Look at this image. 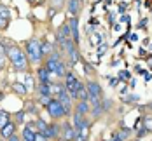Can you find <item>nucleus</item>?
Returning <instances> with one entry per match:
<instances>
[{
    "mask_svg": "<svg viewBox=\"0 0 152 141\" xmlns=\"http://www.w3.org/2000/svg\"><path fill=\"white\" fill-rule=\"evenodd\" d=\"M7 49V58H9V61L12 63V68L18 70V72H25L26 68H28V61H26V56H25V52L19 49L18 46L14 44H9V46H5Z\"/></svg>",
    "mask_w": 152,
    "mask_h": 141,
    "instance_id": "f257e3e1",
    "label": "nucleus"
},
{
    "mask_svg": "<svg viewBox=\"0 0 152 141\" xmlns=\"http://www.w3.org/2000/svg\"><path fill=\"white\" fill-rule=\"evenodd\" d=\"M26 52H28V59L31 63H39L42 59L44 52H42V44L37 38H30L26 42Z\"/></svg>",
    "mask_w": 152,
    "mask_h": 141,
    "instance_id": "f03ea898",
    "label": "nucleus"
},
{
    "mask_svg": "<svg viewBox=\"0 0 152 141\" xmlns=\"http://www.w3.org/2000/svg\"><path fill=\"white\" fill-rule=\"evenodd\" d=\"M46 108H47L49 115H51L53 119H61V117L66 115V111H65V108H63V105H61V101L58 99V98H53Z\"/></svg>",
    "mask_w": 152,
    "mask_h": 141,
    "instance_id": "7ed1b4c3",
    "label": "nucleus"
},
{
    "mask_svg": "<svg viewBox=\"0 0 152 141\" xmlns=\"http://www.w3.org/2000/svg\"><path fill=\"white\" fill-rule=\"evenodd\" d=\"M80 82H79V78L72 73V72H68L66 73V77H65V87H66V91L72 94V98H77V93H79V89H80Z\"/></svg>",
    "mask_w": 152,
    "mask_h": 141,
    "instance_id": "20e7f679",
    "label": "nucleus"
},
{
    "mask_svg": "<svg viewBox=\"0 0 152 141\" xmlns=\"http://www.w3.org/2000/svg\"><path fill=\"white\" fill-rule=\"evenodd\" d=\"M88 94H89V99H94V98H100V94H102V87H100V84L98 82H94L91 80L89 84H88Z\"/></svg>",
    "mask_w": 152,
    "mask_h": 141,
    "instance_id": "39448f33",
    "label": "nucleus"
},
{
    "mask_svg": "<svg viewBox=\"0 0 152 141\" xmlns=\"http://www.w3.org/2000/svg\"><path fill=\"white\" fill-rule=\"evenodd\" d=\"M37 75H39L40 84H51V78L54 77V75H53V73L46 68V66H40V68L37 70Z\"/></svg>",
    "mask_w": 152,
    "mask_h": 141,
    "instance_id": "423d86ee",
    "label": "nucleus"
},
{
    "mask_svg": "<svg viewBox=\"0 0 152 141\" xmlns=\"http://www.w3.org/2000/svg\"><path fill=\"white\" fill-rule=\"evenodd\" d=\"M68 26H70V31H72V38H74V42H75V46L79 44V19L77 17H70V21H68Z\"/></svg>",
    "mask_w": 152,
    "mask_h": 141,
    "instance_id": "0eeeda50",
    "label": "nucleus"
},
{
    "mask_svg": "<svg viewBox=\"0 0 152 141\" xmlns=\"http://www.w3.org/2000/svg\"><path fill=\"white\" fill-rule=\"evenodd\" d=\"M75 136H77V129L74 127V125H70V124L63 125V140L72 141V140H75Z\"/></svg>",
    "mask_w": 152,
    "mask_h": 141,
    "instance_id": "6e6552de",
    "label": "nucleus"
},
{
    "mask_svg": "<svg viewBox=\"0 0 152 141\" xmlns=\"http://www.w3.org/2000/svg\"><path fill=\"white\" fill-rule=\"evenodd\" d=\"M58 99L61 101V105H63L65 111L68 113V111H70V108H72V103H70V96H68V91H66V87H65V89H63V91L60 93Z\"/></svg>",
    "mask_w": 152,
    "mask_h": 141,
    "instance_id": "1a4fd4ad",
    "label": "nucleus"
},
{
    "mask_svg": "<svg viewBox=\"0 0 152 141\" xmlns=\"http://www.w3.org/2000/svg\"><path fill=\"white\" fill-rule=\"evenodd\" d=\"M46 138H58L60 136V125L58 124H47V129L44 131Z\"/></svg>",
    "mask_w": 152,
    "mask_h": 141,
    "instance_id": "9d476101",
    "label": "nucleus"
},
{
    "mask_svg": "<svg viewBox=\"0 0 152 141\" xmlns=\"http://www.w3.org/2000/svg\"><path fill=\"white\" fill-rule=\"evenodd\" d=\"M74 125H75L77 131H82V129H88V122L84 120V117L80 113H74Z\"/></svg>",
    "mask_w": 152,
    "mask_h": 141,
    "instance_id": "9b49d317",
    "label": "nucleus"
},
{
    "mask_svg": "<svg viewBox=\"0 0 152 141\" xmlns=\"http://www.w3.org/2000/svg\"><path fill=\"white\" fill-rule=\"evenodd\" d=\"M14 131H16V124H14V122H9L4 129H0V134L7 140V138H11V136L14 134Z\"/></svg>",
    "mask_w": 152,
    "mask_h": 141,
    "instance_id": "f8f14e48",
    "label": "nucleus"
},
{
    "mask_svg": "<svg viewBox=\"0 0 152 141\" xmlns=\"http://www.w3.org/2000/svg\"><path fill=\"white\" fill-rule=\"evenodd\" d=\"M80 11V0H68V12L75 17Z\"/></svg>",
    "mask_w": 152,
    "mask_h": 141,
    "instance_id": "ddd939ff",
    "label": "nucleus"
},
{
    "mask_svg": "<svg viewBox=\"0 0 152 141\" xmlns=\"http://www.w3.org/2000/svg\"><path fill=\"white\" fill-rule=\"evenodd\" d=\"M9 122H11V115L5 110H0V129H4Z\"/></svg>",
    "mask_w": 152,
    "mask_h": 141,
    "instance_id": "4468645a",
    "label": "nucleus"
},
{
    "mask_svg": "<svg viewBox=\"0 0 152 141\" xmlns=\"http://www.w3.org/2000/svg\"><path fill=\"white\" fill-rule=\"evenodd\" d=\"M35 136H37V132L31 131V129H28V127L25 125V129H23V140L25 141H35Z\"/></svg>",
    "mask_w": 152,
    "mask_h": 141,
    "instance_id": "2eb2a0df",
    "label": "nucleus"
},
{
    "mask_svg": "<svg viewBox=\"0 0 152 141\" xmlns=\"http://www.w3.org/2000/svg\"><path fill=\"white\" fill-rule=\"evenodd\" d=\"M12 89H14V91L19 94V96H25V94L28 93L26 85H25V84H19V82H14V84H12Z\"/></svg>",
    "mask_w": 152,
    "mask_h": 141,
    "instance_id": "dca6fc26",
    "label": "nucleus"
},
{
    "mask_svg": "<svg viewBox=\"0 0 152 141\" xmlns=\"http://www.w3.org/2000/svg\"><path fill=\"white\" fill-rule=\"evenodd\" d=\"M39 96H51V84H40L39 85Z\"/></svg>",
    "mask_w": 152,
    "mask_h": 141,
    "instance_id": "f3484780",
    "label": "nucleus"
},
{
    "mask_svg": "<svg viewBox=\"0 0 152 141\" xmlns=\"http://www.w3.org/2000/svg\"><path fill=\"white\" fill-rule=\"evenodd\" d=\"M53 75H56V77H66V70H65V64L63 63H58V66H56V70L53 72Z\"/></svg>",
    "mask_w": 152,
    "mask_h": 141,
    "instance_id": "a211bd4d",
    "label": "nucleus"
},
{
    "mask_svg": "<svg viewBox=\"0 0 152 141\" xmlns=\"http://www.w3.org/2000/svg\"><path fill=\"white\" fill-rule=\"evenodd\" d=\"M77 113H80V115H84V113H88L89 111V105H88V101H80L79 105H77Z\"/></svg>",
    "mask_w": 152,
    "mask_h": 141,
    "instance_id": "6ab92c4d",
    "label": "nucleus"
},
{
    "mask_svg": "<svg viewBox=\"0 0 152 141\" xmlns=\"http://www.w3.org/2000/svg\"><path fill=\"white\" fill-rule=\"evenodd\" d=\"M77 98H79L80 101H88V99H89V94H88V89H86L84 85H80V89H79V93H77Z\"/></svg>",
    "mask_w": 152,
    "mask_h": 141,
    "instance_id": "aec40b11",
    "label": "nucleus"
},
{
    "mask_svg": "<svg viewBox=\"0 0 152 141\" xmlns=\"http://www.w3.org/2000/svg\"><path fill=\"white\" fill-rule=\"evenodd\" d=\"M0 17L2 19H11V11H9V7H5V5H0Z\"/></svg>",
    "mask_w": 152,
    "mask_h": 141,
    "instance_id": "412c9836",
    "label": "nucleus"
},
{
    "mask_svg": "<svg viewBox=\"0 0 152 141\" xmlns=\"http://www.w3.org/2000/svg\"><path fill=\"white\" fill-rule=\"evenodd\" d=\"M91 35V44L93 46H100L102 44V35L100 33H89Z\"/></svg>",
    "mask_w": 152,
    "mask_h": 141,
    "instance_id": "4be33fe9",
    "label": "nucleus"
},
{
    "mask_svg": "<svg viewBox=\"0 0 152 141\" xmlns=\"http://www.w3.org/2000/svg\"><path fill=\"white\" fill-rule=\"evenodd\" d=\"M25 85H26V89H28V91L33 89V77L28 75V73H26V77H25Z\"/></svg>",
    "mask_w": 152,
    "mask_h": 141,
    "instance_id": "5701e85b",
    "label": "nucleus"
},
{
    "mask_svg": "<svg viewBox=\"0 0 152 141\" xmlns=\"http://www.w3.org/2000/svg\"><path fill=\"white\" fill-rule=\"evenodd\" d=\"M37 129L40 131V134H44V131L47 129V124L42 120V119H39V120H37Z\"/></svg>",
    "mask_w": 152,
    "mask_h": 141,
    "instance_id": "b1692460",
    "label": "nucleus"
},
{
    "mask_svg": "<svg viewBox=\"0 0 152 141\" xmlns=\"http://www.w3.org/2000/svg\"><path fill=\"white\" fill-rule=\"evenodd\" d=\"M42 52L46 54V52H53V46L49 44V42H42Z\"/></svg>",
    "mask_w": 152,
    "mask_h": 141,
    "instance_id": "393cba45",
    "label": "nucleus"
},
{
    "mask_svg": "<svg viewBox=\"0 0 152 141\" xmlns=\"http://www.w3.org/2000/svg\"><path fill=\"white\" fill-rule=\"evenodd\" d=\"M51 99H53L51 96H39V101H40L44 106H47V105H49V101H51Z\"/></svg>",
    "mask_w": 152,
    "mask_h": 141,
    "instance_id": "a878e982",
    "label": "nucleus"
},
{
    "mask_svg": "<svg viewBox=\"0 0 152 141\" xmlns=\"http://www.w3.org/2000/svg\"><path fill=\"white\" fill-rule=\"evenodd\" d=\"M128 78H129V72H128V70L119 72V80H128Z\"/></svg>",
    "mask_w": 152,
    "mask_h": 141,
    "instance_id": "bb28decb",
    "label": "nucleus"
},
{
    "mask_svg": "<svg viewBox=\"0 0 152 141\" xmlns=\"http://www.w3.org/2000/svg\"><path fill=\"white\" fill-rule=\"evenodd\" d=\"M135 101H140V98L135 96V94H131V96H128V98H126V103H135Z\"/></svg>",
    "mask_w": 152,
    "mask_h": 141,
    "instance_id": "cd10ccee",
    "label": "nucleus"
},
{
    "mask_svg": "<svg viewBox=\"0 0 152 141\" xmlns=\"http://www.w3.org/2000/svg\"><path fill=\"white\" fill-rule=\"evenodd\" d=\"M25 120V111H18L16 113V122H23Z\"/></svg>",
    "mask_w": 152,
    "mask_h": 141,
    "instance_id": "c85d7f7f",
    "label": "nucleus"
},
{
    "mask_svg": "<svg viewBox=\"0 0 152 141\" xmlns=\"http://www.w3.org/2000/svg\"><path fill=\"white\" fill-rule=\"evenodd\" d=\"M105 51H107V44H105V42H102V44H100V47H98V56H102Z\"/></svg>",
    "mask_w": 152,
    "mask_h": 141,
    "instance_id": "c756f323",
    "label": "nucleus"
},
{
    "mask_svg": "<svg viewBox=\"0 0 152 141\" xmlns=\"http://www.w3.org/2000/svg\"><path fill=\"white\" fill-rule=\"evenodd\" d=\"M143 122H145V129H147V131H152V120L151 119H145Z\"/></svg>",
    "mask_w": 152,
    "mask_h": 141,
    "instance_id": "7c9ffc66",
    "label": "nucleus"
},
{
    "mask_svg": "<svg viewBox=\"0 0 152 141\" xmlns=\"http://www.w3.org/2000/svg\"><path fill=\"white\" fill-rule=\"evenodd\" d=\"M35 141H47V138L44 134H40V132H37V136H35Z\"/></svg>",
    "mask_w": 152,
    "mask_h": 141,
    "instance_id": "2f4dec72",
    "label": "nucleus"
},
{
    "mask_svg": "<svg viewBox=\"0 0 152 141\" xmlns=\"http://www.w3.org/2000/svg\"><path fill=\"white\" fill-rule=\"evenodd\" d=\"M7 52V49H5V46H4V42H0V56H4Z\"/></svg>",
    "mask_w": 152,
    "mask_h": 141,
    "instance_id": "473e14b6",
    "label": "nucleus"
},
{
    "mask_svg": "<svg viewBox=\"0 0 152 141\" xmlns=\"http://www.w3.org/2000/svg\"><path fill=\"white\" fill-rule=\"evenodd\" d=\"M110 108V103H108V99H103V111L105 110H108Z\"/></svg>",
    "mask_w": 152,
    "mask_h": 141,
    "instance_id": "72a5a7b5",
    "label": "nucleus"
},
{
    "mask_svg": "<svg viewBox=\"0 0 152 141\" xmlns=\"http://www.w3.org/2000/svg\"><path fill=\"white\" fill-rule=\"evenodd\" d=\"M108 82H110V85H117L119 78H108Z\"/></svg>",
    "mask_w": 152,
    "mask_h": 141,
    "instance_id": "f704fd0d",
    "label": "nucleus"
},
{
    "mask_svg": "<svg viewBox=\"0 0 152 141\" xmlns=\"http://www.w3.org/2000/svg\"><path fill=\"white\" fill-rule=\"evenodd\" d=\"M51 2H53V4H54L56 7H60V5L63 4V2H65V0H51Z\"/></svg>",
    "mask_w": 152,
    "mask_h": 141,
    "instance_id": "c9c22d12",
    "label": "nucleus"
},
{
    "mask_svg": "<svg viewBox=\"0 0 152 141\" xmlns=\"http://www.w3.org/2000/svg\"><path fill=\"white\" fill-rule=\"evenodd\" d=\"M4 64H5V58L0 56V70H4Z\"/></svg>",
    "mask_w": 152,
    "mask_h": 141,
    "instance_id": "e433bc0d",
    "label": "nucleus"
},
{
    "mask_svg": "<svg viewBox=\"0 0 152 141\" xmlns=\"http://www.w3.org/2000/svg\"><path fill=\"white\" fill-rule=\"evenodd\" d=\"M121 21L122 23H129V16H121Z\"/></svg>",
    "mask_w": 152,
    "mask_h": 141,
    "instance_id": "4c0bfd02",
    "label": "nucleus"
},
{
    "mask_svg": "<svg viewBox=\"0 0 152 141\" xmlns=\"http://www.w3.org/2000/svg\"><path fill=\"white\" fill-rule=\"evenodd\" d=\"M7 141H19V138H18V136H16V134H12V136H11V138H7Z\"/></svg>",
    "mask_w": 152,
    "mask_h": 141,
    "instance_id": "58836bf2",
    "label": "nucleus"
},
{
    "mask_svg": "<svg viewBox=\"0 0 152 141\" xmlns=\"http://www.w3.org/2000/svg\"><path fill=\"white\" fill-rule=\"evenodd\" d=\"M2 98H4V94H2V93H0V99H2Z\"/></svg>",
    "mask_w": 152,
    "mask_h": 141,
    "instance_id": "ea45409f",
    "label": "nucleus"
},
{
    "mask_svg": "<svg viewBox=\"0 0 152 141\" xmlns=\"http://www.w3.org/2000/svg\"><path fill=\"white\" fill-rule=\"evenodd\" d=\"M28 2H30V4H33V2H35V0H28Z\"/></svg>",
    "mask_w": 152,
    "mask_h": 141,
    "instance_id": "a19ab883",
    "label": "nucleus"
},
{
    "mask_svg": "<svg viewBox=\"0 0 152 141\" xmlns=\"http://www.w3.org/2000/svg\"><path fill=\"white\" fill-rule=\"evenodd\" d=\"M137 141H140V140H137Z\"/></svg>",
    "mask_w": 152,
    "mask_h": 141,
    "instance_id": "79ce46f5",
    "label": "nucleus"
}]
</instances>
